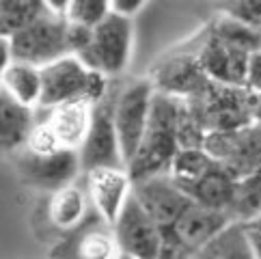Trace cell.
Returning a JSON list of instances; mask_svg holds the SVG:
<instances>
[{"instance_id":"cell-1","label":"cell","mask_w":261,"mask_h":259,"mask_svg":"<svg viewBox=\"0 0 261 259\" xmlns=\"http://www.w3.org/2000/svg\"><path fill=\"white\" fill-rule=\"evenodd\" d=\"M186 115V101L179 97L160 93L155 89L151 117L143 138L141 149L134 160L127 164V171L134 182H141L153 175L171 171L175 156L181 149V123Z\"/></svg>"},{"instance_id":"cell-2","label":"cell","mask_w":261,"mask_h":259,"mask_svg":"<svg viewBox=\"0 0 261 259\" xmlns=\"http://www.w3.org/2000/svg\"><path fill=\"white\" fill-rule=\"evenodd\" d=\"M41 106L43 110L69 104V101H91L97 104L106 97L110 78L89 69L78 57H63L41 67Z\"/></svg>"},{"instance_id":"cell-3","label":"cell","mask_w":261,"mask_h":259,"mask_svg":"<svg viewBox=\"0 0 261 259\" xmlns=\"http://www.w3.org/2000/svg\"><path fill=\"white\" fill-rule=\"evenodd\" d=\"M9 45L13 61L35 65L39 69L71 54L67 22L65 17L50 13L45 3L39 17L9 37Z\"/></svg>"},{"instance_id":"cell-4","label":"cell","mask_w":261,"mask_h":259,"mask_svg":"<svg viewBox=\"0 0 261 259\" xmlns=\"http://www.w3.org/2000/svg\"><path fill=\"white\" fill-rule=\"evenodd\" d=\"M153 97H155V85L147 78L129 80L115 95L113 121L125 166L134 160L136 151L143 145L149 117H151Z\"/></svg>"},{"instance_id":"cell-5","label":"cell","mask_w":261,"mask_h":259,"mask_svg":"<svg viewBox=\"0 0 261 259\" xmlns=\"http://www.w3.org/2000/svg\"><path fill=\"white\" fill-rule=\"evenodd\" d=\"M132 48L134 20H125L110 11L106 20L91 31V41L87 48L73 57H78L89 69L106 78H113L127 67L129 59H132Z\"/></svg>"},{"instance_id":"cell-6","label":"cell","mask_w":261,"mask_h":259,"mask_svg":"<svg viewBox=\"0 0 261 259\" xmlns=\"http://www.w3.org/2000/svg\"><path fill=\"white\" fill-rule=\"evenodd\" d=\"M229 225L231 220L225 212L205 208L192 201V205L184 212L181 218L162 234V259H190L199 248L222 234Z\"/></svg>"},{"instance_id":"cell-7","label":"cell","mask_w":261,"mask_h":259,"mask_svg":"<svg viewBox=\"0 0 261 259\" xmlns=\"http://www.w3.org/2000/svg\"><path fill=\"white\" fill-rule=\"evenodd\" d=\"M113 231L125 259H162V229L153 223L134 194L115 220Z\"/></svg>"},{"instance_id":"cell-8","label":"cell","mask_w":261,"mask_h":259,"mask_svg":"<svg viewBox=\"0 0 261 259\" xmlns=\"http://www.w3.org/2000/svg\"><path fill=\"white\" fill-rule=\"evenodd\" d=\"M85 190L93 212L110 227L134 194V179L125 166H104L85 173Z\"/></svg>"},{"instance_id":"cell-9","label":"cell","mask_w":261,"mask_h":259,"mask_svg":"<svg viewBox=\"0 0 261 259\" xmlns=\"http://www.w3.org/2000/svg\"><path fill=\"white\" fill-rule=\"evenodd\" d=\"M134 197L153 218V223L162 229V234L169 231L192 205V199L169 173L134 182Z\"/></svg>"},{"instance_id":"cell-10","label":"cell","mask_w":261,"mask_h":259,"mask_svg":"<svg viewBox=\"0 0 261 259\" xmlns=\"http://www.w3.org/2000/svg\"><path fill=\"white\" fill-rule=\"evenodd\" d=\"M113 101L115 97L106 93V97L95 104L89 136L82 145V149L78 151L82 173L93 169H104V166H125L113 121Z\"/></svg>"},{"instance_id":"cell-11","label":"cell","mask_w":261,"mask_h":259,"mask_svg":"<svg viewBox=\"0 0 261 259\" xmlns=\"http://www.w3.org/2000/svg\"><path fill=\"white\" fill-rule=\"evenodd\" d=\"M17 169L31 186L50 194L69 186V184H76L78 173H82L78 151L67 149L50 156H33L22 149L20 158H17Z\"/></svg>"},{"instance_id":"cell-12","label":"cell","mask_w":261,"mask_h":259,"mask_svg":"<svg viewBox=\"0 0 261 259\" xmlns=\"http://www.w3.org/2000/svg\"><path fill=\"white\" fill-rule=\"evenodd\" d=\"M52 259H123L115 231L93 212L89 220L52 251Z\"/></svg>"},{"instance_id":"cell-13","label":"cell","mask_w":261,"mask_h":259,"mask_svg":"<svg viewBox=\"0 0 261 259\" xmlns=\"http://www.w3.org/2000/svg\"><path fill=\"white\" fill-rule=\"evenodd\" d=\"M248 54L250 52L240 50L236 45H229L220 41L218 37L210 35V39L199 50L197 63L212 85L227 89H244Z\"/></svg>"},{"instance_id":"cell-14","label":"cell","mask_w":261,"mask_h":259,"mask_svg":"<svg viewBox=\"0 0 261 259\" xmlns=\"http://www.w3.org/2000/svg\"><path fill=\"white\" fill-rule=\"evenodd\" d=\"M93 110H95V104H91V101H69V104L43 110L45 115L41 119L52 127L63 149L80 151L93 123Z\"/></svg>"},{"instance_id":"cell-15","label":"cell","mask_w":261,"mask_h":259,"mask_svg":"<svg viewBox=\"0 0 261 259\" xmlns=\"http://www.w3.org/2000/svg\"><path fill=\"white\" fill-rule=\"evenodd\" d=\"M91 201L87 190L78 186V184H69L57 192L50 194L48 199V220L54 229L65 231V234H73L76 229L89 220Z\"/></svg>"},{"instance_id":"cell-16","label":"cell","mask_w":261,"mask_h":259,"mask_svg":"<svg viewBox=\"0 0 261 259\" xmlns=\"http://www.w3.org/2000/svg\"><path fill=\"white\" fill-rule=\"evenodd\" d=\"M35 110L24 108L0 89V153L22 151L35 125Z\"/></svg>"},{"instance_id":"cell-17","label":"cell","mask_w":261,"mask_h":259,"mask_svg":"<svg viewBox=\"0 0 261 259\" xmlns=\"http://www.w3.org/2000/svg\"><path fill=\"white\" fill-rule=\"evenodd\" d=\"M0 89L24 108L37 110L41 106V69L29 63L13 61L0 76Z\"/></svg>"},{"instance_id":"cell-18","label":"cell","mask_w":261,"mask_h":259,"mask_svg":"<svg viewBox=\"0 0 261 259\" xmlns=\"http://www.w3.org/2000/svg\"><path fill=\"white\" fill-rule=\"evenodd\" d=\"M227 216L236 225H248L261 216V169L236 179Z\"/></svg>"},{"instance_id":"cell-19","label":"cell","mask_w":261,"mask_h":259,"mask_svg":"<svg viewBox=\"0 0 261 259\" xmlns=\"http://www.w3.org/2000/svg\"><path fill=\"white\" fill-rule=\"evenodd\" d=\"M190 259H257V253L250 244L246 229L231 223L222 234L210 240Z\"/></svg>"},{"instance_id":"cell-20","label":"cell","mask_w":261,"mask_h":259,"mask_svg":"<svg viewBox=\"0 0 261 259\" xmlns=\"http://www.w3.org/2000/svg\"><path fill=\"white\" fill-rule=\"evenodd\" d=\"M110 13V3H93V0H76V3H67L65 7V22L71 26H80V29L93 31L97 24L106 20Z\"/></svg>"},{"instance_id":"cell-21","label":"cell","mask_w":261,"mask_h":259,"mask_svg":"<svg viewBox=\"0 0 261 259\" xmlns=\"http://www.w3.org/2000/svg\"><path fill=\"white\" fill-rule=\"evenodd\" d=\"M61 149H63V147L59 143L57 134L52 132V127L45 123L43 119H39V121L35 119V125L31 130L29 138H26L24 151H29L33 156H50V153H57Z\"/></svg>"},{"instance_id":"cell-22","label":"cell","mask_w":261,"mask_h":259,"mask_svg":"<svg viewBox=\"0 0 261 259\" xmlns=\"http://www.w3.org/2000/svg\"><path fill=\"white\" fill-rule=\"evenodd\" d=\"M222 15L231 17L240 24L248 26L257 33H261V0H248V3H229L220 7Z\"/></svg>"},{"instance_id":"cell-23","label":"cell","mask_w":261,"mask_h":259,"mask_svg":"<svg viewBox=\"0 0 261 259\" xmlns=\"http://www.w3.org/2000/svg\"><path fill=\"white\" fill-rule=\"evenodd\" d=\"M244 89L248 91L250 95H261V48L248 54Z\"/></svg>"},{"instance_id":"cell-24","label":"cell","mask_w":261,"mask_h":259,"mask_svg":"<svg viewBox=\"0 0 261 259\" xmlns=\"http://www.w3.org/2000/svg\"><path fill=\"white\" fill-rule=\"evenodd\" d=\"M145 3H110V11H113L115 15H121L125 17V20H134V17L143 11Z\"/></svg>"},{"instance_id":"cell-25","label":"cell","mask_w":261,"mask_h":259,"mask_svg":"<svg viewBox=\"0 0 261 259\" xmlns=\"http://www.w3.org/2000/svg\"><path fill=\"white\" fill-rule=\"evenodd\" d=\"M246 229V234H248V240H250V244H253L255 248V253H257V259H261V216L257 220H253V223H248V225H242Z\"/></svg>"},{"instance_id":"cell-26","label":"cell","mask_w":261,"mask_h":259,"mask_svg":"<svg viewBox=\"0 0 261 259\" xmlns=\"http://www.w3.org/2000/svg\"><path fill=\"white\" fill-rule=\"evenodd\" d=\"M13 63V57H11V45H9V39L0 37V76L3 71Z\"/></svg>"},{"instance_id":"cell-27","label":"cell","mask_w":261,"mask_h":259,"mask_svg":"<svg viewBox=\"0 0 261 259\" xmlns=\"http://www.w3.org/2000/svg\"><path fill=\"white\" fill-rule=\"evenodd\" d=\"M250 115H253V125L261 127V95H253V110H250Z\"/></svg>"}]
</instances>
